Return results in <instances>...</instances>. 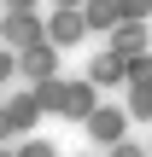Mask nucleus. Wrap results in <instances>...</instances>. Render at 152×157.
Returning <instances> with one entry per match:
<instances>
[{
	"mask_svg": "<svg viewBox=\"0 0 152 157\" xmlns=\"http://www.w3.org/2000/svg\"><path fill=\"white\" fill-rule=\"evenodd\" d=\"M88 105H94L88 87H70V93H64V117H88Z\"/></svg>",
	"mask_w": 152,
	"mask_h": 157,
	"instance_id": "obj_1",
	"label": "nucleus"
},
{
	"mask_svg": "<svg viewBox=\"0 0 152 157\" xmlns=\"http://www.w3.org/2000/svg\"><path fill=\"white\" fill-rule=\"evenodd\" d=\"M70 35H82V17H76V12H64V17H59V41H70Z\"/></svg>",
	"mask_w": 152,
	"mask_h": 157,
	"instance_id": "obj_2",
	"label": "nucleus"
}]
</instances>
